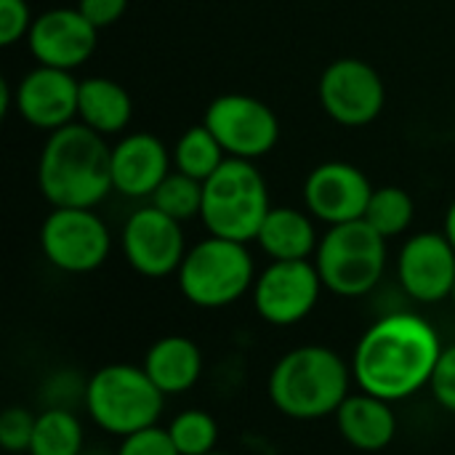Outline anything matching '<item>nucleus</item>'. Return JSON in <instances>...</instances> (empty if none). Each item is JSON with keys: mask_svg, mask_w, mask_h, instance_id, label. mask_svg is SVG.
<instances>
[{"mask_svg": "<svg viewBox=\"0 0 455 455\" xmlns=\"http://www.w3.org/2000/svg\"><path fill=\"white\" fill-rule=\"evenodd\" d=\"M149 200H152L149 205H155L157 211H163L171 219L184 224V221L203 213V181H197V179H192V176L173 168L160 181V187L152 192Z\"/></svg>", "mask_w": 455, "mask_h": 455, "instance_id": "nucleus-25", "label": "nucleus"}, {"mask_svg": "<svg viewBox=\"0 0 455 455\" xmlns=\"http://www.w3.org/2000/svg\"><path fill=\"white\" fill-rule=\"evenodd\" d=\"M168 173V147L152 133H131L112 147V187L125 197H152Z\"/></svg>", "mask_w": 455, "mask_h": 455, "instance_id": "nucleus-17", "label": "nucleus"}, {"mask_svg": "<svg viewBox=\"0 0 455 455\" xmlns=\"http://www.w3.org/2000/svg\"><path fill=\"white\" fill-rule=\"evenodd\" d=\"M443 349L437 331L421 315H387L376 320L355 347V384L360 392L395 405L432 384Z\"/></svg>", "mask_w": 455, "mask_h": 455, "instance_id": "nucleus-1", "label": "nucleus"}, {"mask_svg": "<svg viewBox=\"0 0 455 455\" xmlns=\"http://www.w3.org/2000/svg\"><path fill=\"white\" fill-rule=\"evenodd\" d=\"M99 29L75 8H51L35 16L27 45L37 64L56 69H77L96 51Z\"/></svg>", "mask_w": 455, "mask_h": 455, "instance_id": "nucleus-15", "label": "nucleus"}, {"mask_svg": "<svg viewBox=\"0 0 455 455\" xmlns=\"http://www.w3.org/2000/svg\"><path fill=\"white\" fill-rule=\"evenodd\" d=\"M37 416L21 405H11L0 416V445L8 453H27L32 435H35Z\"/></svg>", "mask_w": 455, "mask_h": 455, "instance_id": "nucleus-27", "label": "nucleus"}, {"mask_svg": "<svg viewBox=\"0 0 455 455\" xmlns=\"http://www.w3.org/2000/svg\"><path fill=\"white\" fill-rule=\"evenodd\" d=\"M168 435L181 455H205L216 451L219 443V424L208 411L189 408L173 416Z\"/></svg>", "mask_w": 455, "mask_h": 455, "instance_id": "nucleus-26", "label": "nucleus"}, {"mask_svg": "<svg viewBox=\"0 0 455 455\" xmlns=\"http://www.w3.org/2000/svg\"><path fill=\"white\" fill-rule=\"evenodd\" d=\"M400 285L419 304H440L451 299L455 285V248L445 232L413 235L397 259Z\"/></svg>", "mask_w": 455, "mask_h": 455, "instance_id": "nucleus-13", "label": "nucleus"}, {"mask_svg": "<svg viewBox=\"0 0 455 455\" xmlns=\"http://www.w3.org/2000/svg\"><path fill=\"white\" fill-rule=\"evenodd\" d=\"M429 392L440 408H445L448 413H455V344L443 349L440 363L432 376V384H429Z\"/></svg>", "mask_w": 455, "mask_h": 455, "instance_id": "nucleus-30", "label": "nucleus"}, {"mask_svg": "<svg viewBox=\"0 0 455 455\" xmlns=\"http://www.w3.org/2000/svg\"><path fill=\"white\" fill-rule=\"evenodd\" d=\"M416 216L413 197L403 187H379L371 195V203L365 208V221L381 235V237H397L403 235Z\"/></svg>", "mask_w": 455, "mask_h": 455, "instance_id": "nucleus-24", "label": "nucleus"}, {"mask_svg": "<svg viewBox=\"0 0 455 455\" xmlns=\"http://www.w3.org/2000/svg\"><path fill=\"white\" fill-rule=\"evenodd\" d=\"M141 368L165 397L184 395L203 376V352L187 336H163L147 349Z\"/></svg>", "mask_w": 455, "mask_h": 455, "instance_id": "nucleus-19", "label": "nucleus"}, {"mask_svg": "<svg viewBox=\"0 0 455 455\" xmlns=\"http://www.w3.org/2000/svg\"><path fill=\"white\" fill-rule=\"evenodd\" d=\"M451 301H453V307H455V285H453V293H451Z\"/></svg>", "mask_w": 455, "mask_h": 455, "instance_id": "nucleus-33", "label": "nucleus"}, {"mask_svg": "<svg viewBox=\"0 0 455 455\" xmlns=\"http://www.w3.org/2000/svg\"><path fill=\"white\" fill-rule=\"evenodd\" d=\"M224 160H227V152L219 144V139L208 131L205 123L187 128L173 147L176 171H181L197 181H208L221 168Z\"/></svg>", "mask_w": 455, "mask_h": 455, "instance_id": "nucleus-23", "label": "nucleus"}, {"mask_svg": "<svg viewBox=\"0 0 455 455\" xmlns=\"http://www.w3.org/2000/svg\"><path fill=\"white\" fill-rule=\"evenodd\" d=\"M187 240L181 221L157 211L155 205L139 208L123 227V253L133 272L149 280L176 275L184 256Z\"/></svg>", "mask_w": 455, "mask_h": 455, "instance_id": "nucleus-12", "label": "nucleus"}, {"mask_svg": "<svg viewBox=\"0 0 455 455\" xmlns=\"http://www.w3.org/2000/svg\"><path fill=\"white\" fill-rule=\"evenodd\" d=\"M83 403L101 432L112 437H131L141 429L157 427L165 395L144 368L112 363L91 373L83 387Z\"/></svg>", "mask_w": 455, "mask_h": 455, "instance_id": "nucleus-4", "label": "nucleus"}, {"mask_svg": "<svg viewBox=\"0 0 455 455\" xmlns=\"http://www.w3.org/2000/svg\"><path fill=\"white\" fill-rule=\"evenodd\" d=\"M77 96L80 80H75L69 69L37 64L19 80L13 91V107L21 120L51 133L77 117Z\"/></svg>", "mask_w": 455, "mask_h": 455, "instance_id": "nucleus-16", "label": "nucleus"}, {"mask_svg": "<svg viewBox=\"0 0 455 455\" xmlns=\"http://www.w3.org/2000/svg\"><path fill=\"white\" fill-rule=\"evenodd\" d=\"M131 115H133V101L120 83L109 77L80 80L77 117L83 125L93 128L101 136H112L131 123Z\"/></svg>", "mask_w": 455, "mask_h": 455, "instance_id": "nucleus-21", "label": "nucleus"}, {"mask_svg": "<svg viewBox=\"0 0 455 455\" xmlns=\"http://www.w3.org/2000/svg\"><path fill=\"white\" fill-rule=\"evenodd\" d=\"M115 455H181L176 451L168 429L163 427H149L141 429L131 437H123L120 448Z\"/></svg>", "mask_w": 455, "mask_h": 455, "instance_id": "nucleus-28", "label": "nucleus"}, {"mask_svg": "<svg viewBox=\"0 0 455 455\" xmlns=\"http://www.w3.org/2000/svg\"><path fill=\"white\" fill-rule=\"evenodd\" d=\"M35 16L27 0H0V45H13L29 35Z\"/></svg>", "mask_w": 455, "mask_h": 455, "instance_id": "nucleus-29", "label": "nucleus"}, {"mask_svg": "<svg viewBox=\"0 0 455 455\" xmlns=\"http://www.w3.org/2000/svg\"><path fill=\"white\" fill-rule=\"evenodd\" d=\"M333 419L344 443L363 453H379L389 448L397 437V416L392 411V403L368 392L349 395Z\"/></svg>", "mask_w": 455, "mask_h": 455, "instance_id": "nucleus-18", "label": "nucleus"}, {"mask_svg": "<svg viewBox=\"0 0 455 455\" xmlns=\"http://www.w3.org/2000/svg\"><path fill=\"white\" fill-rule=\"evenodd\" d=\"M203 123L219 139L227 157L237 160L253 163L269 155L280 139V120L272 107L248 93L216 96L208 104Z\"/></svg>", "mask_w": 455, "mask_h": 455, "instance_id": "nucleus-9", "label": "nucleus"}, {"mask_svg": "<svg viewBox=\"0 0 455 455\" xmlns=\"http://www.w3.org/2000/svg\"><path fill=\"white\" fill-rule=\"evenodd\" d=\"M40 248L56 269L88 275L107 261L112 237L93 208H53L40 227Z\"/></svg>", "mask_w": 455, "mask_h": 455, "instance_id": "nucleus-8", "label": "nucleus"}, {"mask_svg": "<svg viewBox=\"0 0 455 455\" xmlns=\"http://www.w3.org/2000/svg\"><path fill=\"white\" fill-rule=\"evenodd\" d=\"M176 277L179 291L189 304L200 309H224L253 291L256 267L245 243L211 235L187 251Z\"/></svg>", "mask_w": 455, "mask_h": 455, "instance_id": "nucleus-6", "label": "nucleus"}, {"mask_svg": "<svg viewBox=\"0 0 455 455\" xmlns=\"http://www.w3.org/2000/svg\"><path fill=\"white\" fill-rule=\"evenodd\" d=\"M205 455H227V453H219V451H213V453H205Z\"/></svg>", "mask_w": 455, "mask_h": 455, "instance_id": "nucleus-34", "label": "nucleus"}, {"mask_svg": "<svg viewBox=\"0 0 455 455\" xmlns=\"http://www.w3.org/2000/svg\"><path fill=\"white\" fill-rule=\"evenodd\" d=\"M256 243L272 261H309L317 253L315 221L299 208H272L259 229Z\"/></svg>", "mask_w": 455, "mask_h": 455, "instance_id": "nucleus-20", "label": "nucleus"}, {"mask_svg": "<svg viewBox=\"0 0 455 455\" xmlns=\"http://www.w3.org/2000/svg\"><path fill=\"white\" fill-rule=\"evenodd\" d=\"M269 211L272 205L267 181L251 160L227 157L221 168L203 181L200 219L216 237L248 245L259 237Z\"/></svg>", "mask_w": 455, "mask_h": 455, "instance_id": "nucleus-5", "label": "nucleus"}, {"mask_svg": "<svg viewBox=\"0 0 455 455\" xmlns=\"http://www.w3.org/2000/svg\"><path fill=\"white\" fill-rule=\"evenodd\" d=\"M352 381V365H347L336 349L307 344L285 352L275 363L267 379V395L283 416L293 421H320L336 416L349 397Z\"/></svg>", "mask_w": 455, "mask_h": 455, "instance_id": "nucleus-3", "label": "nucleus"}, {"mask_svg": "<svg viewBox=\"0 0 455 455\" xmlns=\"http://www.w3.org/2000/svg\"><path fill=\"white\" fill-rule=\"evenodd\" d=\"M323 280L312 261H272L253 283V307L269 325L288 328L307 320L320 301Z\"/></svg>", "mask_w": 455, "mask_h": 455, "instance_id": "nucleus-11", "label": "nucleus"}, {"mask_svg": "<svg viewBox=\"0 0 455 455\" xmlns=\"http://www.w3.org/2000/svg\"><path fill=\"white\" fill-rule=\"evenodd\" d=\"M320 104L325 112L349 128L373 123L387 101V88L379 69L363 59H336L320 75Z\"/></svg>", "mask_w": 455, "mask_h": 455, "instance_id": "nucleus-10", "label": "nucleus"}, {"mask_svg": "<svg viewBox=\"0 0 455 455\" xmlns=\"http://www.w3.org/2000/svg\"><path fill=\"white\" fill-rule=\"evenodd\" d=\"M373 187L368 176L352 163H323L317 165L304 184V203L307 211L325 221L328 227L357 221L365 216L371 203Z\"/></svg>", "mask_w": 455, "mask_h": 455, "instance_id": "nucleus-14", "label": "nucleus"}, {"mask_svg": "<svg viewBox=\"0 0 455 455\" xmlns=\"http://www.w3.org/2000/svg\"><path fill=\"white\" fill-rule=\"evenodd\" d=\"M445 237H448V243L455 248V203L448 208V213H445Z\"/></svg>", "mask_w": 455, "mask_h": 455, "instance_id": "nucleus-32", "label": "nucleus"}, {"mask_svg": "<svg viewBox=\"0 0 455 455\" xmlns=\"http://www.w3.org/2000/svg\"><path fill=\"white\" fill-rule=\"evenodd\" d=\"M315 267L325 291L341 299H360L384 277L387 237H381L365 219L336 224L320 237Z\"/></svg>", "mask_w": 455, "mask_h": 455, "instance_id": "nucleus-7", "label": "nucleus"}, {"mask_svg": "<svg viewBox=\"0 0 455 455\" xmlns=\"http://www.w3.org/2000/svg\"><path fill=\"white\" fill-rule=\"evenodd\" d=\"M85 432L69 408H48L35 421L29 455H83Z\"/></svg>", "mask_w": 455, "mask_h": 455, "instance_id": "nucleus-22", "label": "nucleus"}, {"mask_svg": "<svg viewBox=\"0 0 455 455\" xmlns=\"http://www.w3.org/2000/svg\"><path fill=\"white\" fill-rule=\"evenodd\" d=\"M77 11L101 32L123 19L128 11V0H77Z\"/></svg>", "mask_w": 455, "mask_h": 455, "instance_id": "nucleus-31", "label": "nucleus"}, {"mask_svg": "<svg viewBox=\"0 0 455 455\" xmlns=\"http://www.w3.org/2000/svg\"><path fill=\"white\" fill-rule=\"evenodd\" d=\"M37 187L53 208H96L112 187V147L83 123L48 133L37 163Z\"/></svg>", "mask_w": 455, "mask_h": 455, "instance_id": "nucleus-2", "label": "nucleus"}]
</instances>
